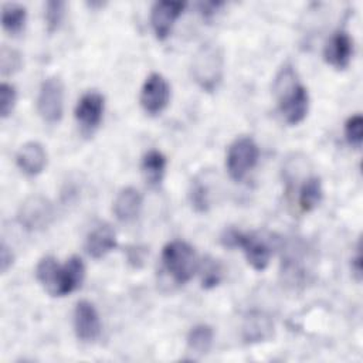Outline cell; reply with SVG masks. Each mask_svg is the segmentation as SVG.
Instances as JSON below:
<instances>
[{"instance_id": "cell-4", "label": "cell", "mask_w": 363, "mask_h": 363, "mask_svg": "<svg viewBox=\"0 0 363 363\" xmlns=\"http://www.w3.org/2000/svg\"><path fill=\"white\" fill-rule=\"evenodd\" d=\"M221 242L225 247L242 248L248 264L255 271H264L269 264V245L254 233H242L235 228H228L221 235Z\"/></svg>"}, {"instance_id": "cell-5", "label": "cell", "mask_w": 363, "mask_h": 363, "mask_svg": "<svg viewBox=\"0 0 363 363\" xmlns=\"http://www.w3.org/2000/svg\"><path fill=\"white\" fill-rule=\"evenodd\" d=\"M259 149L255 140L250 136L237 138L227 150L225 167L230 177L235 182H241L247 173L257 164Z\"/></svg>"}, {"instance_id": "cell-20", "label": "cell", "mask_w": 363, "mask_h": 363, "mask_svg": "<svg viewBox=\"0 0 363 363\" xmlns=\"http://www.w3.org/2000/svg\"><path fill=\"white\" fill-rule=\"evenodd\" d=\"M27 20V9L18 3H4L1 7V26L9 34L23 31Z\"/></svg>"}, {"instance_id": "cell-30", "label": "cell", "mask_w": 363, "mask_h": 363, "mask_svg": "<svg viewBox=\"0 0 363 363\" xmlns=\"http://www.w3.org/2000/svg\"><path fill=\"white\" fill-rule=\"evenodd\" d=\"M221 6H223L221 1H204L199 4V10L204 18H210Z\"/></svg>"}, {"instance_id": "cell-26", "label": "cell", "mask_w": 363, "mask_h": 363, "mask_svg": "<svg viewBox=\"0 0 363 363\" xmlns=\"http://www.w3.org/2000/svg\"><path fill=\"white\" fill-rule=\"evenodd\" d=\"M21 67H23L21 54L14 48L3 45L0 50V71H1V74L4 77L13 75L17 71H20Z\"/></svg>"}, {"instance_id": "cell-17", "label": "cell", "mask_w": 363, "mask_h": 363, "mask_svg": "<svg viewBox=\"0 0 363 363\" xmlns=\"http://www.w3.org/2000/svg\"><path fill=\"white\" fill-rule=\"evenodd\" d=\"M142 204H143V197L139 193V190L132 186H128L118 191L113 200L112 210L115 217L119 221L130 223L139 216L142 210Z\"/></svg>"}, {"instance_id": "cell-29", "label": "cell", "mask_w": 363, "mask_h": 363, "mask_svg": "<svg viewBox=\"0 0 363 363\" xmlns=\"http://www.w3.org/2000/svg\"><path fill=\"white\" fill-rule=\"evenodd\" d=\"M14 262V254L11 251V248L6 244L1 242V248H0V265H1V272L6 274L11 265Z\"/></svg>"}, {"instance_id": "cell-19", "label": "cell", "mask_w": 363, "mask_h": 363, "mask_svg": "<svg viewBox=\"0 0 363 363\" xmlns=\"http://www.w3.org/2000/svg\"><path fill=\"white\" fill-rule=\"evenodd\" d=\"M214 340L213 328L204 323L196 325L187 335V349L196 356H204L210 352Z\"/></svg>"}, {"instance_id": "cell-7", "label": "cell", "mask_w": 363, "mask_h": 363, "mask_svg": "<svg viewBox=\"0 0 363 363\" xmlns=\"http://www.w3.org/2000/svg\"><path fill=\"white\" fill-rule=\"evenodd\" d=\"M54 206L44 196L35 194L27 197L18 207L17 223L27 231H40L47 228L54 220Z\"/></svg>"}, {"instance_id": "cell-8", "label": "cell", "mask_w": 363, "mask_h": 363, "mask_svg": "<svg viewBox=\"0 0 363 363\" xmlns=\"http://www.w3.org/2000/svg\"><path fill=\"white\" fill-rule=\"evenodd\" d=\"M170 101V85L159 72H152L143 82L139 102L142 109L150 115H160Z\"/></svg>"}, {"instance_id": "cell-12", "label": "cell", "mask_w": 363, "mask_h": 363, "mask_svg": "<svg viewBox=\"0 0 363 363\" xmlns=\"http://www.w3.org/2000/svg\"><path fill=\"white\" fill-rule=\"evenodd\" d=\"M186 7L182 1H156L150 10V24L157 40L163 41L169 37L174 21L180 17Z\"/></svg>"}, {"instance_id": "cell-13", "label": "cell", "mask_w": 363, "mask_h": 363, "mask_svg": "<svg viewBox=\"0 0 363 363\" xmlns=\"http://www.w3.org/2000/svg\"><path fill=\"white\" fill-rule=\"evenodd\" d=\"M353 55V41L346 31H336L326 41L323 48L325 61L336 68L345 69L349 67Z\"/></svg>"}, {"instance_id": "cell-27", "label": "cell", "mask_w": 363, "mask_h": 363, "mask_svg": "<svg viewBox=\"0 0 363 363\" xmlns=\"http://www.w3.org/2000/svg\"><path fill=\"white\" fill-rule=\"evenodd\" d=\"M345 138L347 143L356 149L363 142V118L360 113H354L345 122Z\"/></svg>"}, {"instance_id": "cell-28", "label": "cell", "mask_w": 363, "mask_h": 363, "mask_svg": "<svg viewBox=\"0 0 363 363\" xmlns=\"http://www.w3.org/2000/svg\"><path fill=\"white\" fill-rule=\"evenodd\" d=\"M17 102V91L14 85L9 82H1L0 85V116L3 119L9 118Z\"/></svg>"}, {"instance_id": "cell-9", "label": "cell", "mask_w": 363, "mask_h": 363, "mask_svg": "<svg viewBox=\"0 0 363 363\" xmlns=\"http://www.w3.org/2000/svg\"><path fill=\"white\" fill-rule=\"evenodd\" d=\"M104 108H105V98L102 94L96 91L85 92L78 99L74 111V116L84 133L91 135L99 126L104 116Z\"/></svg>"}, {"instance_id": "cell-25", "label": "cell", "mask_w": 363, "mask_h": 363, "mask_svg": "<svg viewBox=\"0 0 363 363\" xmlns=\"http://www.w3.org/2000/svg\"><path fill=\"white\" fill-rule=\"evenodd\" d=\"M65 14V3L60 0H50L45 3V11H44V20L47 26V31L52 34L57 31L61 26V21Z\"/></svg>"}, {"instance_id": "cell-18", "label": "cell", "mask_w": 363, "mask_h": 363, "mask_svg": "<svg viewBox=\"0 0 363 363\" xmlns=\"http://www.w3.org/2000/svg\"><path fill=\"white\" fill-rule=\"evenodd\" d=\"M166 164L167 160L164 155L157 149H150L143 155L140 169L146 183L150 187H157L162 183L166 172Z\"/></svg>"}, {"instance_id": "cell-10", "label": "cell", "mask_w": 363, "mask_h": 363, "mask_svg": "<svg viewBox=\"0 0 363 363\" xmlns=\"http://www.w3.org/2000/svg\"><path fill=\"white\" fill-rule=\"evenodd\" d=\"M74 330L81 342H95L101 335V319L92 302L82 299L74 309Z\"/></svg>"}, {"instance_id": "cell-22", "label": "cell", "mask_w": 363, "mask_h": 363, "mask_svg": "<svg viewBox=\"0 0 363 363\" xmlns=\"http://www.w3.org/2000/svg\"><path fill=\"white\" fill-rule=\"evenodd\" d=\"M58 267L60 264L52 255L43 257L35 267V278L48 294H51L52 291Z\"/></svg>"}, {"instance_id": "cell-31", "label": "cell", "mask_w": 363, "mask_h": 363, "mask_svg": "<svg viewBox=\"0 0 363 363\" xmlns=\"http://www.w3.org/2000/svg\"><path fill=\"white\" fill-rule=\"evenodd\" d=\"M352 271L356 278V281L362 279V251H360V242L356 248V255L352 258Z\"/></svg>"}, {"instance_id": "cell-14", "label": "cell", "mask_w": 363, "mask_h": 363, "mask_svg": "<svg viewBox=\"0 0 363 363\" xmlns=\"http://www.w3.org/2000/svg\"><path fill=\"white\" fill-rule=\"evenodd\" d=\"M241 335L245 343H259L274 336V322L265 312L251 311L242 322Z\"/></svg>"}, {"instance_id": "cell-3", "label": "cell", "mask_w": 363, "mask_h": 363, "mask_svg": "<svg viewBox=\"0 0 363 363\" xmlns=\"http://www.w3.org/2000/svg\"><path fill=\"white\" fill-rule=\"evenodd\" d=\"M162 262L166 272L176 284L189 282L199 269V259L194 248L182 240L167 242L162 251Z\"/></svg>"}, {"instance_id": "cell-11", "label": "cell", "mask_w": 363, "mask_h": 363, "mask_svg": "<svg viewBox=\"0 0 363 363\" xmlns=\"http://www.w3.org/2000/svg\"><path fill=\"white\" fill-rule=\"evenodd\" d=\"M84 277L85 265L82 259L77 255H72L64 265L58 267L51 296H65L72 294L81 286Z\"/></svg>"}, {"instance_id": "cell-16", "label": "cell", "mask_w": 363, "mask_h": 363, "mask_svg": "<svg viewBox=\"0 0 363 363\" xmlns=\"http://www.w3.org/2000/svg\"><path fill=\"white\" fill-rule=\"evenodd\" d=\"M116 247V234L115 230L106 224H96L86 235L85 250L89 257L99 259L109 254Z\"/></svg>"}, {"instance_id": "cell-24", "label": "cell", "mask_w": 363, "mask_h": 363, "mask_svg": "<svg viewBox=\"0 0 363 363\" xmlns=\"http://www.w3.org/2000/svg\"><path fill=\"white\" fill-rule=\"evenodd\" d=\"M189 199H190V203H191V207L194 208V211L206 213L210 207L207 184L199 179H194V182L190 186Z\"/></svg>"}, {"instance_id": "cell-15", "label": "cell", "mask_w": 363, "mask_h": 363, "mask_svg": "<svg viewBox=\"0 0 363 363\" xmlns=\"http://www.w3.org/2000/svg\"><path fill=\"white\" fill-rule=\"evenodd\" d=\"M16 163L24 174L37 176L47 166V152L40 142H26L16 155Z\"/></svg>"}, {"instance_id": "cell-2", "label": "cell", "mask_w": 363, "mask_h": 363, "mask_svg": "<svg viewBox=\"0 0 363 363\" xmlns=\"http://www.w3.org/2000/svg\"><path fill=\"white\" fill-rule=\"evenodd\" d=\"M224 54L220 45L204 43L191 60V77L206 92H214L223 81Z\"/></svg>"}, {"instance_id": "cell-21", "label": "cell", "mask_w": 363, "mask_h": 363, "mask_svg": "<svg viewBox=\"0 0 363 363\" xmlns=\"http://www.w3.org/2000/svg\"><path fill=\"white\" fill-rule=\"evenodd\" d=\"M323 197L322 182L319 177L312 176L305 180L299 191V206L302 211H312L315 210Z\"/></svg>"}, {"instance_id": "cell-1", "label": "cell", "mask_w": 363, "mask_h": 363, "mask_svg": "<svg viewBox=\"0 0 363 363\" xmlns=\"http://www.w3.org/2000/svg\"><path fill=\"white\" fill-rule=\"evenodd\" d=\"M274 89L278 98L279 112L289 125L301 123L309 109L308 89L298 82L296 74L291 65H285L275 78Z\"/></svg>"}, {"instance_id": "cell-6", "label": "cell", "mask_w": 363, "mask_h": 363, "mask_svg": "<svg viewBox=\"0 0 363 363\" xmlns=\"http://www.w3.org/2000/svg\"><path fill=\"white\" fill-rule=\"evenodd\" d=\"M37 111L44 122L58 123L64 115V84L52 75L41 82L37 96Z\"/></svg>"}, {"instance_id": "cell-23", "label": "cell", "mask_w": 363, "mask_h": 363, "mask_svg": "<svg viewBox=\"0 0 363 363\" xmlns=\"http://www.w3.org/2000/svg\"><path fill=\"white\" fill-rule=\"evenodd\" d=\"M199 269L201 272V286L206 289H211L217 286L223 279V265L218 259L207 255L201 264H199Z\"/></svg>"}]
</instances>
